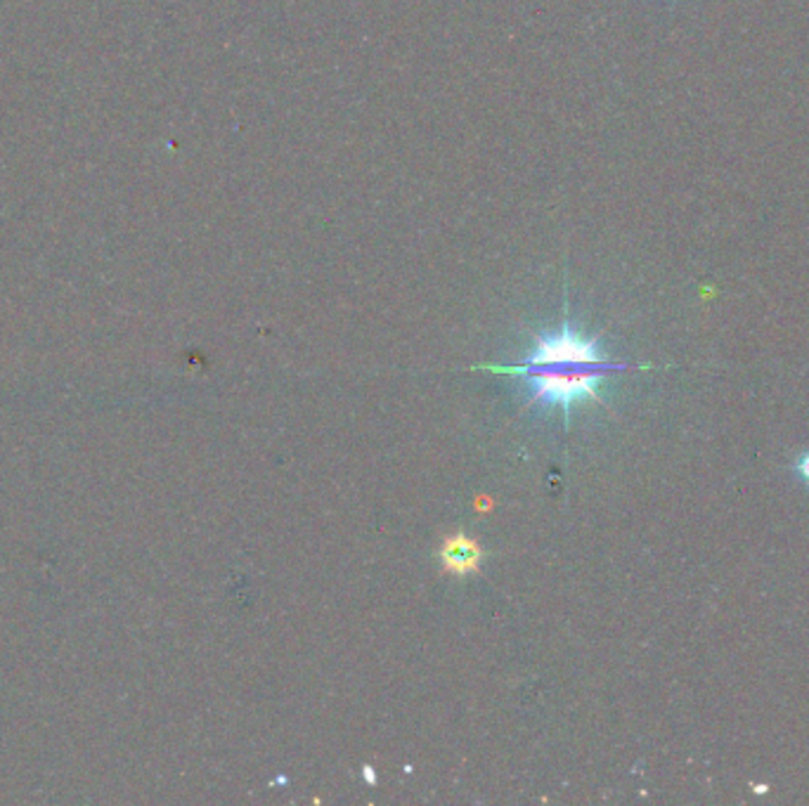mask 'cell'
<instances>
[{
	"mask_svg": "<svg viewBox=\"0 0 809 806\" xmlns=\"http://www.w3.org/2000/svg\"><path fill=\"white\" fill-rule=\"evenodd\" d=\"M483 369L526 379L532 389V405L549 402V405H561L569 414L578 400L590 397L602 402L596 393L598 381L608 374L625 372L629 367L606 360L594 341L582 338L569 325H563L559 334L536 336V346H532L524 364H485Z\"/></svg>",
	"mask_w": 809,
	"mask_h": 806,
	"instance_id": "6da1fadb",
	"label": "cell"
},
{
	"mask_svg": "<svg viewBox=\"0 0 809 806\" xmlns=\"http://www.w3.org/2000/svg\"><path fill=\"white\" fill-rule=\"evenodd\" d=\"M439 556L443 563V570L447 575L464 577V575H474L481 570V560L485 554L476 540L466 537L464 532H457V535L445 537Z\"/></svg>",
	"mask_w": 809,
	"mask_h": 806,
	"instance_id": "7a4b0ae2",
	"label": "cell"
},
{
	"mask_svg": "<svg viewBox=\"0 0 809 806\" xmlns=\"http://www.w3.org/2000/svg\"><path fill=\"white\" fill-rule=\"evenodd\" d=\"M798 473L809 482V453H805V455L798 459Z\"/></svg>",
	"mask_w": 809,
	"mask_h": 806,
	"instance_id": "3957f363",
	"label": "cell"
},
{
	"mask_svg": "<svg viewBox=\"0 0 809 806\" xmlns=\"http://www.w3.org/2000/svg\"><path fill=\"white\" fill-rule=\"evenodd\" d=\"M365 778H367V781H369V783H375V781H377V778H375V771H371V769H369V766H367V769H365Z\"/></svg>",
	"mask_w": 809,
	"mask_h": 806,
	"instance_id": "277c9868",
	"label": "cell"
}]
</instances>
